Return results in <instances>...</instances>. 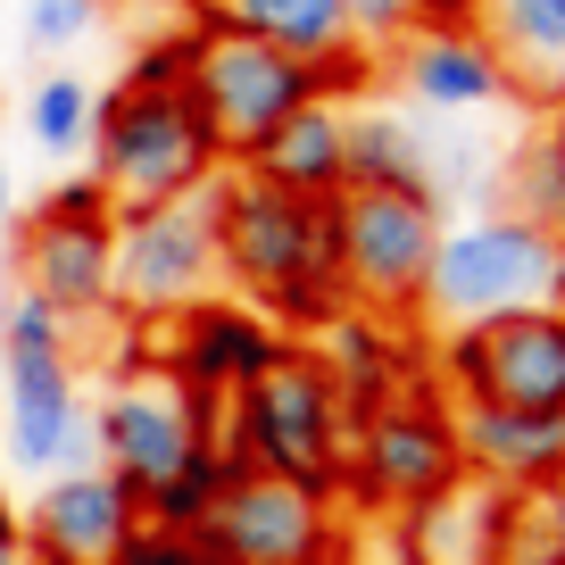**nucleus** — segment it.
<instances>
[{
    "instance_id": "20",
    "label": "nucleus",
    "mask_w": 565,
    "mask_h": 565,
    "mask_svg": "<svg viewBox=\"0 0 565 565\" xmlns=\"http://www.w3.org/2000/svg\"><path fill=\"white\" fill-rule=\"evenodd\" d=\"M399 84L416 92L424 108H491V100H508L499 58L482 51V34L458 25V18H424L416 34L399 42Z\"/></svg>"
},
{
    "instance_id": "16",
    "label": "nucleus",
    "mask_w": 565,
    "mask_h": 565,
    "mask_svg": "<svg viewBox=\"0 0 565 565\" xmlns=\"http://www.w3.org/2000/svg\"><path fill=\"white\" fill-rule=\"evenodd\" d=\"M458 449L491 491H548L565 482V407H458Z\"/></svg>"
},
{
    "instance_id": "6",
    "label": "nucleus",
    "mask_w": 565,
    "mask_h": 565,
    "mask_svg": "<svg viewBox=\"0 0 565 565\" xmlns=\"http://www.w3.org/2000/svg\"><path fill=\"white\" fill-rule=\"evenodd\" d=\"M183 92H192L200 117H209L216 159H249L300 100H333V84H324L317 67L266 51L258 34H233V25H216V18H200V51H192V84Z\"/></svg>"
},
{
    "instance_id": "30",
    "label": "nucleus",
    "mask_w": 565,
    "mask_h": 565,
    "mask_svg": "<svg viewBox=\"0 0 565 565\" xmlns=\"http://www.w3.org/2000/svg\"><path fill=\"white\" fill-rule=\"evenodd\" d=\"M108 565H209V548H200V532H159V524H141Z\"/></svg>"
},
{
    "instance_id": "17",
    "label": "nucleus",
    "mask_w": 565,
    "mask_h": 565,
    "mask_svg": "<svg viewBox=\"0 0 565 565\" xmlns=\"http://www.w3.org/2000/svg\"><path fill=\"white\" fill-rule=\"evenodd\" d=\"M209 18L233 25V34H258L266 51L300 58V67H317L333 92L358 84V51H366V42L350 34V9H341V0H209Z\"/></svg>"
},
{
    "instance_id": "35",
    "label": "nucleus",
    "mask_w": 565,
    "mask_h": 565,
    "mask_svg": "<svg viewBox=\"0 0 565 565\" xmlns=\"http://www.w3.org/2000/svg\"><path fill=\"white\" fill-rule=\"evenodd\" d=\"M548 515H557V532H565V482H548Z\"/></svg>"
},
{
    "instance_id": "36",
    "label": "nucleus",
    "mask_w": 565,
    "mask_h": 565,
    "mask_svg": "<svg viewBox=\"0 0 565 565\" xmlns=\"http://www.w3.org/2000/svg\"><path fill=\"white\" fill-rule=\"evenodd\" d=\"M183 9H200V0H183Z\"/></svg>"
},
{
    "instance_id": "18",
    "label": "nucleus",
    "mask_w": 565,
    "mask_h": 565,
    "mask_svg": "<svg viewBox=\"0 0 565 565\" xmlns=\"http://www.w3.org/2000/svg\"><path fill=\"white\" fill-rule=\"evenodd\" d=\"M475 34L499 58V84L515 100H565V0H475Z\"/></svg>"
},
{
    "instance_id": "1",
    "label": "nucleus",
    "mask_w": 565,
    "mask_h": 565,
    "mask_svg": "<svg viewBox=\"0 0 565 565\" xmlns=\"http://www.w3.org/2000/svg\"><path fill=\"white\" fill-rule=\"evenodd\" d=\"M209 192H216V275L242 282L249 308H266L275 324H333V317H350L333 200L275 192V183H258V175L209 183Z\"/></svg>"
},
{
    "instance_id": "25",
    "label": "nucleus",
    "mask_w": 565,
    "mask_h": 565,
    "mask_svg": "<svg viewBox=\"0 0 565 565\" xmlns=\"http://www.w3.org/2000/svg\"><path fill=\"white\" fill-rule=\"evenodd\" d=\"M508 192H515V216H524V225H541L548 242H565V117L532 134V150L515 159Z\"/></svg>"
},
{
    "instance_id": "3",
    "label": "nucleus",
    "mask_w": 565,
    "mask_h": 565,
    "mask_svg": "<svg viewBox=\"0 0 565 565\" xmlns=\"http://www.w3.org/2000/svg\"><path fill=\"white\" fill-rule=\"evenodd\" d=\"M92 175L117 209H159V200H183L200 183H216V134L200 117L192 92H134L117 84L100 108H92Z\"/></svg>"
},
{
    "instance_id": "10",
    "label": "nucleus",
    "mask_w": 565,
    "mask_h": 565,
    "mask_svg": "<svg viewBox=\"0 0 565 565\" xmlns=\"http://www.w3.org/2000/svg\"><path fill=\"white\" fill-rule=\"evenodd\" d=\"M449 482H466V449H458V416L441 399H383L350 424V482L341 491L374 499V508H424Z\"/></svg>"
},
{
    "instance_id": "13",
    "label": "nucleus",
    "mask_w": 565,
    "mask_h": 565,
    "mask_svg": "<svg viewBox=\"0 0 565 565\" xmlns=\"http://www.w3.org/2000/svg\"><path fill=\"white\" fill-rule=\"evenodd\" d=\"M18 291L51 300L58 317L117 308V216H51L34 209L18 233Z\"/></svg>"
},
{
    "instance_id": "26",
    "label": "nucleus",
    "mask_w": 565,
    "mask_h": 565,
    "mask_svg": "<svg viewBox=\"0 0 565 565\" xmlns=\"http://www.w3.org/2000/svg\"><path fill=\"white\" fill-rule=\"evenodd\" d=\"M0 350H75V324L58 317L51 300H34V291H9V308H0Z\"/></svg>"
},
{
    "instance_id": "22",
    "label": "nucleus",
    "mask_w": 565,
    "mask_h": 565,
    "mask_svg": "<svg viewBox=\"0 0 565 565\" xmlns=\"http://www.w3.org/2000/svg\"><path fill=\"white\" fill-rule=\"evenodd\" d=\"M242 475H249V466L233 458L225 441H200L192 458L159 482V491H141V524H159V532H200V524H209V508L225 499V482H242Z\"/></svg>"
},
{
    "instance_id": "33",
    "label": "nucleus",
    "mask_w": 565,
    "mask_h": 565,
    "mask_svg": "<svg viewBox=\"0 0 565 565\" xmlns=\"http://www.w3.org/2000/svg\"><path fill=\"white\" fill-rule=\"evenodd\" d=\"M548 308H565V242H557V266H548Z\"/></svg>"
},
{
    "instance_id": "28",
    "label": "nucleus",
    "mask_w": 565,
    "mask_h": 565,
    "mask_svg": "<svg viewBox=\"0 0 565 565\" xmlns=\"http://www.w3.org/2000/svg\"><path fill=\"white\" fill-rule=\"evenodd\" d=\"M100 25V0H25V42L34 51H67Z\"/></svg>"
},
{
    "instance_id": "24",
    "label": "nucleus",
    "mask_w": 565,
    "mask_h": 565,
    "mask_svg": "<svg viewBox=\"0 0 565 565\" xmlns=\"http://www.w3.org/2000/svg\"><path fill=\"white\" fill-rule=\"evenodd\" d=\"M92 108H100V92L84 84V75H42L34 84V100H25V134H34V150L42 159H75L92 141Z\"/></svg>"
},
{
    "instance_id": "38",
    "label": "nucleus",
    "mask_w": 565,
    "mask_h": 565,
    "mask_svg": "<svg viewBox=\"0 0 565 565\" xmlns=\"http://www.w3.org/2000/svg\"><path fill=\"white\" fill-rule=\"evenodd\" d=\"M557 108H565V100H557Z\"/></svg>"
},
{
    "instance_id": "9",
    "label": "nucleus",
    "mask_w": 565,
    "mask_h": 565,
    "mask_svg": "<svg viewBox=\"0 0 565 565\" xmlns=\"http://www.w3.org/2000/svg\"><path fill=\"white\" fill-rule=\"evenodd\" d=\"M216 282V192L117 209V308L134 317H183Z\"/></svg>"
},
{
    "instance_id": "32",
    "label": "nucleus",
    "mask_w": 565,
    "mask_h": 565,
    "mask_svg": "<svg viewBox=\"0 0 565 565\" xmlns=\"http://www.w3.org/2000/svg\"><path fill=\"white\" fill-rule=\"evenodd\" d=\"M0 565H34V548H25V515L9 508V491H0Z\"/></svg>"
},
{
    "instance_id": "12",
    "label": "nucleus",
    "mask_w": 565,
    "mask_h": 565,
    "mask_svg": "<svg viewBox=\"0 0 565 565\" xmlns=\"http://www.w3.org/2000/svg\"><path fill=\"white\" fill-rule=\"evenodd\" d=\"M200 548H209V565H324L341 541H333L324 499L291 491V482H275V475H242V482H225V499L209 508Z\"/></svg>"
},
{
    "instance_id": "15",
    "label": "nucleus",
    "mask_w": 565,
    "mask_h": 565,
    "mask_svg": "<svg viewBox=\"0 0 565 565\" xmlns=\"http://www.w3.org/2000/svg\"><path fill=\"white\" fill-rule=\"evenodd\" d=\"M282 350H291L282 324L249 300H192L175 317V383L209 391V399H233L242 383H258Z\"/></svg>"
},
{
    "instance_id": "11",
    "label": "nucleus",
    "mask_w": 565,
    "mask_h": 565,
    "mask_svg": "<svg viewBox=\"0 0 565 565\" xmlns=\"http://www.w3.org/2000/svg\"><path fill=\"white\" fill-rule=\"evenodd\" d=\"M0 458L34 482L92 466V407L75 383V350H0Z\"/></svg>"
},
{
    "instance_id": "8",
    "label": "nucleus",
    "mask_w": 565,
    "mask_h": 565,
    "mask_svg": "<svg viewBox=\"0 0 565 565\" xmlns=\"http://www.w3.org/2000/svg\"><path fill=\"white\" fill-rule=\"evenodd\" d=\"M441 374L458 407H565V308H508L482 324H449Z\"/></svg>"
},
{
    "instance_id": "29",
    "label": "nucleus",
    "mask_w": 565,
    "mask_h": 565,
    "mask_svg": "<svg viewBox=\"0 0 565 565\" xmlns=\"http://www.w3.org/2000/svg\"><path fill=\"white\" fill-rule=\"evenodd\" d=\"M341 9H350L358 42H407L424 18H433V0H341Z\"/></svg>"
},
{
    "instance_id": "19",
    "label": "nucleus",
    "mask_w": 565,
    "mask_h": 565,
    "mask_svg": "<svg viewBox=\"0 0 565 565\" xmlns=\"http://www.w3.org/2000/svg\"><path fill=\"white\" fill-rule=\"evenodd\" d=\"M242 175L275 183V192H300V200H333L341 183H350V108L341 100H300L242 159Z\"/></svg>"
},
{
    "instance_id": "5",
    "label": "nucleus",
    "mask_w": 565,
    "mask_h": 565,
    "mask_svg": "<svg viewBox=\"0 0 565 565\" xmlns=\"http://www.w3.org/2000/svg\"><path fill=\"white\" fill-rule=\"evenodd\" d=\"M333 242H341L350 308L407 317L424 300V266H433V242H441V200L399 192V183H341L333 192Z\"/></svg>"
},
{
    "instance_id": "23",
    "label": "nucleus",
    "mask_w": 565,
    "mask_h": 565,
    "mask_svg": "<svg viewBox=\"0 0 565 565\" xmlns=\"http://www.w3.org/2000/svg\"><path fill=\"white\" fill-rule=\"evenodd\" d=\"M350 183H399V192H433V159L407 117L391 108H358L350 117ZM441 200V192H433Z\"/></svg>"
},
{
    "instance_id": "37",
    "label": "nucleus",
    "mask_w": 565,
    "mask_h": 565,
    "mask_svg": "<svg viewBox=\"0 0 565 565\" xmlns=\"http://www.w3.org/2000/svg\"><path fill=\"white\" fill-rule=\"evenodd\" d=\"M433 9H441V0H433Z\"/></svg>"
},
{
    "instance_id": "31",
    "label": "nucleus",
    "mask_w": 565,
    "mask_h": 565,
    "mask_svg": "<svg viewBox=\"0 0 565 565\" xmlns=\"http://www.w3.org/2000/svg\"><path fill=\"white\" fill-rule=\"evenodd\" d=\"M42 209H51V216H117V200L100 192V175H67Z\"/></svg>"
},
{
    "instance_id": "21",
    "label": "nucleus",
    "mask_w": 565,
    "mask_h": 565,
    "mask_svg": "<svg viewBox=\"0 0 565 565\" xmlns=\"http://www.w3.org/2000/svg\"><path fill=\"white\" fill-rule=\"evenodd\" d=\"M499 508H508V491H491L475 475L449 482L424 508H407V524H399L407 565H499Z\"/></svg>"
},
{
    "instance_id": "34",
    "label": "nucleus",
    "mask_w": 565,
    "mask_h": 565,
    "mask_svg": "<svg viewBox=\"0 0 565 565\" xmlns=\"http://www.w3.org/2000/svg\"><path fill=\"white\" fill-rule=\"evenodd\" d=\"M0 242H9V159H0Z\"/></svg>"
},
{
    "instance_id": "27",
    "label": "nucleus",
    "mask_w": 565,
    "mask_h": 565,
    "mask_svg": "<svg viewBox=\"0 0 565 565\" xmlns=\"http://www.w3.org/2000/svg\"><path fill=\"white\" fill-rule=\"evenodd\" d=\"M192 51H200V25L192 34H150L134 51V75H125V84L134 92H183L192 84Z\"/></svg>"
},
{
    "instance_id": "14",
    "label": "nucleus",
    "mask_w": 565,
    "mask_h": 565,
    "mask_svg": "<svg viewBox=\"0 0 565 565\" xmlns=\"http://www.w3.org/2000/svg\"><path fill=\"white\" fill-rule=\"evenodd\" d=\"M134 532H141V499L125 491L108 466L51 475L34 491V508H25V548H34V565H108Z\"/></svg>"
},
{
    "instance_id": "2",
    "label": "nucleus",
    "mask_w": 565,
    "mask_h": 565,
    "mask_svg": "<svg viewBox=\"0 0 565 565\" xmlns=\"http://www.w3.org/2000/svg\"><path fill=\"white\" fill-rule=\"evenodd\" d=\"M216 441L249 475H275L291 491L324 499V508L350 482V407H341V383L324 374V358H308V350H282L258 383L233 391Z\"/></svg>"
},
{
    "instance_id": "4",
    "label": "nucleus",
    "mask_w": 565,
    "mask_h": 565,
    "mask_svg": "<svg viewBox=\"0 0 565 565\" xmlns=\"http://www.w3.org/2000/svg\"><path fill=\"white\" fill-rule=\"evenodd\" d=\"M548 266H557V242L541 225H524L515 209L466 216V225H441L416 308L441 324H482V317H508V308H541Z\"/></svg>"
},
{
    "instance_id": "7",
    "label": "nucleus",
    "mask_w": 565,
    "mask_h": 565,
    "mask_svg": "<svg viewBox=\"0 0 565 565\" xmlns=\"http://www.w3.org/2000/svg\"><path fill=\"white\" fill-rule=\"evenodd\" d=\"M216 433H225V399L183 391L175 374H125V383L92 407V449H100V466L134 499L159 491V482L175 475L200 441H216Z\"/></svg>"
}]
</instances>
